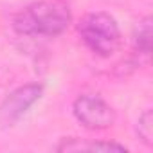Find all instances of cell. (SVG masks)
Instances as JSON below:
<instances>
[{"label": "cell", "instance_id": "obj_1", "mask_svg": "<svg viewBox=\"0 0 153 153\" xmlns=\"http://www.w3.org/2000/svg\"><path fill=\"white\" fill-rule=\"evenodd\" d=\"M70 7L63 0H40L15 16L13 27L20 36L54 38L70 25Z\"/></svg>", "mask_w": 153, "mask_h": 153}, {"label": "cell", "instance_id": "obj_2", "mask_svg": "<svg viewBox=\"0 0 153 153\" xmlns=\"http://www.w3.org/2000/svg\"><path fill=\"white\" fill-rule=\"evenodd\" d=\"M85 45L97 56L108 58L121 47V31L115 18L108 13H88L78 25Z\"/></svg>", "mask_w": 153, "mask_h": 153}, {"label": "cell", "instance_id": "obj_3", "mask_svg": "<svg viewBox=\"0 0 153 153\" xmlns=\"http://www.w3.org/2000/svg\"><path fill=\"white\" fill-rule=\"evenodd\" d=\"M72 112L88 130H106L115 121L114 108L99 96H79L74 101Z\"/></svg>", "mask_w": 153, "mask_h": 153}, {"label": "cell", "instance_id": "obj_4", "mask_svg": "<svg viewBox=\"0 0 153 153\" xmlns=\"http://www.w3.org/2000/svg\"><path fill=\"white\" fill-rule=\"evenodd\" d=\"M43 94L42 83H29L24 87H18L13 90L0 105V124L2 126H13Z\"/></svg>", "mask_w": 153, "mask_h": 153}, {"label": "cell", "instance_id": "obj_5", "mask_svg": "<svg viewBox=\"0 0 153 153\" xmlns=\"http://www.w3.org/2000/svg\"><path fill=\"white\" fill-rule=\"evenodd\" d=\"M56 151H117V153H126V148L115 142H103V140H85V139H63L58 146Z\"/></svg>", "mask_w": 153, "mask_h": 153}, {"label": "cell", "instance_id": "obj_6", "mask_svg": "<svg viewBox=\"0 0 153 153\" xmlns=\"http://www.w3.org/2000/svg\"><path fill=\"white\" fill-rule=\"evenodd\" d=\"M151 36H153V31H151V16H144L142 20H139V24L135 27V34H133L135 47L144 56H148L151 52Z\"/></svg>", "mask_w": 153, "mask_h": 153}, {"label": "cell", "instance_id": "obj_7", "mask_svg": "<svg viewBox=\"0 0 153 153\" xmlns=\"http://www.w3.org/2000/svg\"><path fill=\"white\" fill-rule=\"evenodd\" d=\"M137 135L146 146H153V114L146 110L137 121Z\"/></svg>", "mask_w": 153, "mask_h": 153}]
</instances>
